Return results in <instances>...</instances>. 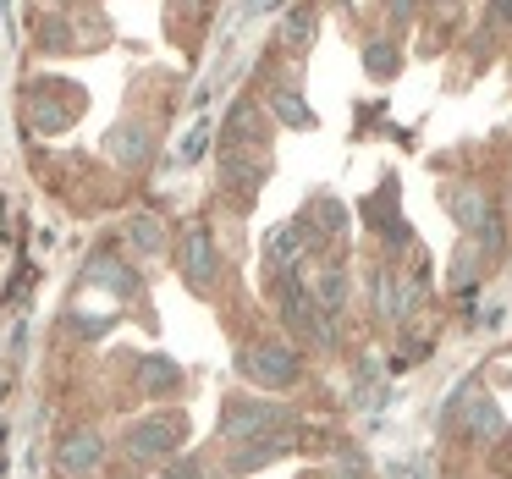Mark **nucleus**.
Returning <instances> with one entry per match:
<instances>
[{
    "label": "nucleus",
    "mask_w": 512,
    "mask_h": 479,
    "mask_svg": "<svg viewBox=\"0 0 512 479\" xmlns=\"http://www.w3.org/2000/svg\"><path fill=\"white\" fill-rule=\"evenodd\" d=\"M281 424H292L287 408H276V402H254V397H232L221 408V441H232V446L265 441L270 430H281Z\"/></svg>",
    "instance_id": "obj_1"
},
{
    "label": "nucleus",
    "mask_w": 512,
    "mask_h": 479,
    "mask_svg": "<svg viewBox=\"0 0 512 479\" xmlns=\"http://www.w3.org/2000/svg\"><path fill=\"white\" fill-rule=\"evenodd\" d=\"M237 364H243V375L265 391H287V386H298V375H303L298 347H287V342H254Z\"/></svg>",
    "instance_id": "obj_2"
},
{
    "label": "nucleus",
    "mask_w": 512,
    "mask_h": 479,
    "mask_svg": "<svg viewBox=\"0 0 512 479\" xmlns=\"http://www.w3.org/2000/svg\"><path fill=\"white\" fill-rule=\"evenodd\" d=\"M182 435H188V419H182V413H149V419L127 424V457L160 463V457H171L182 446Z\"/></svg>",
    "instance_id": "obj_3"
},
{
    "label": "nucleus",
    "mask_w": 512,
    "mask_h": 479,
    "mask_svg": "<svg viewBox=\"0 0 512 479\" xmlns=\"http://www.w3.org/2000/svg\"><path fill=\"white\" fill-rule=\"evenodd\" d=\"M215 276H221V254H215V237L204 232V226H193L188 237H182V281L188 287H215Z\"/></svg>",
    "instance_id": "obj_4"
},
{
    "label": "nucleus",
    "mask_w": 512,
    "mask_h": 479,
    "mask_svg": "<svg viewBox=\"0 0 512 479\" xmlns=\"http://www.w3.org/2000/svg\"><path fill=\"white\" fill-rule=\"evenodd\" d=\"M100 457H105V441L94 430H72L67 441L56 446V474H67V479H83V474H94L100 468Z\"/></svg>",
    "instance_id": "obj_5"
},
{
    "label": "nucleus",
    "mask_w": 512,
    "mask_h": 479,
    "mask_svg": "<svg viewBox=\"0 0 512 479\" xmlns=\"http://www.w3.org/2000/svg\"><path fill=\"white\" fill-rule=\"evenodd\" d=\"M265 177H270V160H265V155H254V149H226V160H221V182H226L232 193L254 199V193L265 188Z\"/></svg>",
    "instance_id": "obj_6"
},
{
    "label": "nucleus",
    "mask_w": 512,
    "mask_h": 479,
    "mask_svg": "<svg viewBox=\"0 0 512 479\" xmlns=\"http://www.w3.org/2000/svg\"><path fill=\"white\" fill-rule=\"evenodd\" d=\"M298 232V243H325V237H342L347 232V210L342 199H331V193H320V199L303 210V221L292 226Z\"/></svg>",
    "instance_id": "obj_7"
},
{
    "label": "nucleus",
    "mask_w": 512,
    "mask_h": 479,
    "mask_svg": "<svg viewBox=\"0 0 512 479\" xmlns=\"http://www.w3.org/2000/svg\"><path fill=\"white\" fill-rule=\"evenodd\" d=\"M265 138H270V116L259 111L254 100H237L232 111H226V149H254L259 155Z\"/></svg>",
    "instance_id": "obj_8"
},
{
    "label": "nucleus",
    "mask_w": 512,
    "mask_h": 479,
    "mask_svg": "<svg viewBox=\"0 0 512 479\" xmlns=\"http://www.w3.org/2000/svg\"><path fill=\"white\" fill-rule=\"evenodd\" d=\"M133 375H138V391H144V397H177L182 391V364H171L166 353H144Z\"/></svg>",
    "instance_id": "obj_9"
},
{
    "label": "nucleus",
    "mask_w": 512,
    "mask_h": 479,
    "mask_svg": "<svg viewBox=\"0 0 512 479\" xmlns=\"http://www.w3.org/2000/svg\"><path fill=\"white\" fill-rule=\"evenodd\" d=\"M446 204H452L457 226H463V232H474V237L496 221V210H490V199L479 188H452V193H446Z\"/></svg>",
    "instance_id": "obj_10"
},
{
    "label": "nucleus",
    "mask_w": 512,
    "mask_h": 479,
    "mask_svg": "<svg viewBox=\"0 0 512 479\" xmlns=\"http://www.w3.org/2000/svg\"><path fill=\"white\" fill-rule=\"evenodd\" d=\"M364 72H369L375 83L397 78V72H402V39H391V34L364 39Z\"/></svg>",
    "instance_id": "obj_11"
},
{
    "label": "nucleus",
    "mask_w": 512,
    "mask_h": 479,
    "mask_svg": "<svg viewBox=\"0 0 512 479\" xmlns=\"http://www.w3.org/2000/svg\"><path fill=\"white\" fill-rule=\"evenodd\" d=\"M314 303H320L331 320L347 309V270H342V259H325L320 265V276H314Z\"/></svg>",
    "instance_id": "obj_12"
},
{
    "label": "nucleus",
    "mask_w": 512,
    "mask_h": 479,
    "mask_svg": "<svg viewBox=\"0 0 512 479\" xmlns=\"http://www.w3.org/2000/svg\"><path fill=\"white\" fill-rule=\"evenodd\" d=\"M89 281L94 287H111V292H122V298H138V270L127 265V259H116V254H100L89 265Z\"/></svg>",
    "instance_id": "obj_13"
},
{
    "label": "nucleus",
    "mask_w": 512,
    "mask_h": 479,
    "mask_svg": "<svg viewBox=\"0 0 512 479\" xmlns=\"http://www.w3.org/2000/svg\"><path fill=\"white\" fill-rule=\"evenodd\" d=\"M105 149H111L122 166H144L149 160V127H138V122H122V127H111V138H105Z\"/></svg>",
    "instance_id": "obj_14"
},
{
    "label": "nucleus",
    "mask_w": 512,
    "mask_h": 479,
    "mask_svg": "<svg viewBox=\"0 0 512 479\" xmlns=\"http://www.w3.org/2000/svg\"><path fill=\"white\" fill-rule=\"evenodd\" d=\"M270 116H276L281 127H320V116H314L309 105H303V94L292 89V83H287V89L270 94Z\"/></svg>",
    "instance_id": "obj_15"
},
{
    "label": "nucleus",
    "mask_w": 512,
    "mask_h": 479,
    "mask_svg": "<svg viewBox=\"0 0 512 479\" xmlns=\"http://www.w3.org/2000/svg\"><path fill=\"white\" fill-rule=\"evenodd\" d=\"M127 243H133L144 259H160L166 254V226H160L155 215H133V221H127Z\"/></svg>",
    "instance_id": "obj_16"
},
{
    "label": "nucleus",
    "mask_w": 512,
    "mask_h": 479,
    "mask_svg": "<svg viewBox=\"0 0 512 479\" xmlns=\"http://www.w3.org/2000/svg\"><path fill=\"white\" fill-rule=\"evenodd\" d=\"M375 298H380V314H386V320H402V314L413 309V292L408 287H397V270H380V281H375Z\"/></svg>",
    "instance_id": "obj_17"
},
{
    "label": "nucleus",
    "mask_w": 512,
    "mask_h": 479,
    "mask_svg": "<svg viewBox=\"0 0 512 479\" xmlns=\"http://www.w3.org/2000/svg\"><path fill=\"white\" fill-rule=\"evenodd\" d=\"M72 122H78V100H67V105L39 100V105H34V127H39V133H67Z\"/></svg>",
    "instance_id": "obj_18"
},
{
    "label": "nucleus",
    "mask_w": 512,
    "mask_h": 479,
    "mask_svg": "<svg viewBox=\"0 0 512 479\" xmlns=\"http://www.w3.org/2000/svg\"><path fill=\"white\" fill-rule=\"evenodd\" d=\"M468 402H474V413H468L463 435H474V441H490V435L501 430V413H496V402H490V397H468Z\"/></svg>",
    "instance_id": "obj_19"
},
{
    "label": "nucleus",
    "mask_w": 512,
    "mask_h": 479,
    "mask_svg": "<svg viewBox=\"0 0 512 479\" xmlns=\"http://www.w3.org/2000/svg\"><path fill=\"white\" fill-rule=\"evenodd\" d=\"M314 6H298V12L287 17V28H281V39H287V50H309L314 45Z\"/></svg>",
    "instance_id": "obj_20"
},
{
    "label": "nucleus",
    "mask_w": 512,
    "mask_h": 479,
    "mask_svg": "<svg viewBox=\"0 0 512 479\" xmlns=\"http://www.w3.org/2000/svg\"><path fill=\"white\" fill-rule=\"evenodd\" d=\"M39 45L45 50H72L78 39H72V23L67 17H39Z\"/></svg>",
    "instance_id": "obj_21"
},
{
    "label": "nucleus",
    "mask_w": 512,
    "mask_h": 479,
    "mask_svg": "<svg viewBox=\"0 0 512 479\" xmlns=\"http://www.w3.org/2000/svg\"><path fill=\"white\" fill-rule=\"evenodd\" d=\"M204 144H210V127H204V122H199V127H193V133H188V138H182V149H177V155H182V166H193V160H199V155H204Z\"/></svg>",
    "instance_id": "obj_22"
},
{
    "label": "nucleus",
    "mask_w": 512,
    "mask_h": 479,
    "mask_svg": "<svg viewBox=\"0 0 512 479\" xmlns=\"http://www.w3.org/2000/svg\"><path fill=\"white\" fill-rule=\"evenodd\" d=\"M386 17L391 23H413L419 17V0H386Z\"/></svg>",
    "instance_id": "obj_23"
},
{
    "label": "nucleus",
    "mask_w": 512,
    "mask_h": 479,
    "mask_svg": "<svg viewBox=\"0 0 512 479\" xmlns=\"http://www.w3.org/2000/svg\"><path fill=\"white\" fill-rule=\"evenodd\" d=\"M166 479H210V474H204V463L182 457V463H171V468H166Z\"/></svg>",
    "instance_id": "obj_24"
},
{
    "label": "nucleus",
    "mask_w": 512,
    "mask_h": 479,
    "mask_svg": "<svg viewBox=\"0 0 512 479\" xmlns=\"http://www.w3.org/2000/svg\"><path fill=\"white\" fill-rule=\"evenodd\" d=\"M490 23L512 28V0H490Z\"/></svg>",
    "instance_id": "obj_25"
},
{
    "label": "nucleus",
    "mask_w": 512,
    "mask_h": 479,
    "mask_svg": "<svg viewBox=\"0 0 512 479\" xmlns=\"http://www.w3.org/2000/svg\"><path fill=\"white\" fill-rule=\"evenodd\" d=\"M435 6H457V0H435Z\"/></svg>",
    "instance_id": "obj_26"
},
{
    "label": "nucleus",
    "mask_w": 512,
    "mask_h": 479,
    "mask_svg": "<svg viewBox=\"0 0 512 479\" xmlns=\"http://www.w3.org/2000/svg\"><path fill=\"white\" fill-rule=\"evenodd\" d=\"M336 479H358V474H336Z\"/></svg>",
    "instance_id": "obj_27"
},
{
    "label": "nucleus",
    "mask_w": 512,
    "mask_h": 479,
    "mask_svg": "<svg viewBox=\"0 0 512 479\" xmlns=\"http://www.w3.org/2000/svg\"><path fill=\"white\" fill-rule=\"evenodd\" d=\"M61 6H78V0H61Z\"/></svg>",
    "instance_id": "obj_28"
}]
</instances>
